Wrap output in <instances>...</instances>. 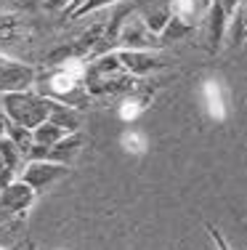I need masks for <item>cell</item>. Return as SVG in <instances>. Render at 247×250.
<instances>
[{
    "label": "cell",
    "instance_id": "1",
    "mask_svg": "<svg viewBox=\"0 0 247 250\" xmlns=\"http://www.w3.org/2000/svg\"><path fill=\"white\" fill-rule=\"evenodd\" d=\"M85 67H88L85 59H67L61 64H54V67L38 69L32 88L40 96L82 112L93 101L85 91Z\"/></svg>",
    "mask_w": 247,
    "mask_h": 250
},
{
    "label": "cell",
    "instance_id": "2",
    "mask_svg": "<svg viewBox=\"0 0 247 250\" xmlns=\"http://www.w3.org/2000/svg\"><path fill=\"white\" fill-rule=\"evenodd\" d=\"M0 112H3L11 123L24 125V128L35 130L38 125H43L45 120H48L51 99L40 96L35 88H29V91H16V93H5V96H0Z\"/></svg>",
    "mask_w": 247,
    "mask_h": 250
},
{
    "label": "cell",
    "instance_id": "3",
    "mask_svg": "<svg viewBox=\"0 0 247 250\" xmlns=\"http://www.w3.org/2000/svg\"><path fill=\"white\" fill-rule=\"evenodd\" d=\"M162 45V38L146 27V21L131 5L117 29V51H160Z\"/></svg>",
    "mask_w": 247,
    "mask_h": 250
},
{
    "label": "cell",
    "instance_id": "4",
    "mask_svg": "<svg viewBox=\"0 0 247 250\" xmlns=\"http://www.w3.org/2000/svg\"><path fill=\"white\" fill-rule=\"evenodd\" d=\"M35 40V29L27 14L21 11H3L0 14V53L14 56L16 51L29 48Z\"/></svg>",
    "mask_w": 247,
    "mask_h": 250
},
{
    "label": "cell",
    "instance_id": "5",
    "mask_svg": "<svg viewBox=\"0 0 247 250\" xmlns=\"http://www.w3.org/2000/svg\"><path fill=\"white\" fill-rule=\"evenodd\" d=\"M38 77V67L24 62V59L0 53V96L16 91H29Z\"/></svg>",
    "mask_w": 247,
    "mask_h": 250
},
{
    "label": "cell",
    "instance_id": "6",
    "mask_svg": "<svg viewBox=\"0 0 247 250\" xmlns=\"http://www.w3.org/2000/svg\"><path fill=\"white\" fill-rule=\"evenodd\" d=\"M67 173H69V165H58V163H51V160H32V163H24L19 178L27 187H32L35 194H43L45 189L64 181Z\"/></svg>",
    "mask_w": 247,
    "mask_h": 250
},
{
    "label": "cell",
    "instance_id": "7",
    "mask_svg": "<svg viewBox=\"0 0 247 250\" xmlns=\"http://www.w3.org/2000/svg\"><path fill=\"white\" fill-rule=\"evenodd\" d=\"M35 200H38V194L32 192V187H27L21 178H16L11 187H5L0 192V216H11V218L24 216Z\"/></svg>",
    "mask_w": 247,
    "mask_h": 250
},
{
    "label": "cell",
    "instance_id": "8",
    "mask_svg": "<svg viewBox=\"0 0 247 250\" xmlns=\"http://www.w3.org/2000/svg\"><path fill=\"white\" fill-rule=\"evenodd\" d=\"M117 59H120V67L138 80H146L149 75L160 72L165 67L157 51H117Z\"/></svg>",
    "mask_w": 247,
    "mask_h": 250
},
{
    "label": "cell",
    "instance_id": "9",
    "mask_svg": "<svg viewBox=\"0 0 247 250\" xmlns=\"http://www.w3.org/2000/svg\"><path fill=\"white\" fill-rule=\"evenodd\" d=\"M131 5L154 35H162V29L168 27L170 16H173L170 0H131Z\"/></svg>",
    "mask_w": 247,
    "mask_h": 250
},
{
    "label": "cell",
    "instance_id": "10",
    "mask_svg": "<svg viewBox=\"0 0 247 250\" xmlns=\"http://www.w3.org/2000/svg\"><path fill=\"white\" fill-rule=\"evenodd\" d=\"M226 27H228V16L223 14V8L218 3L210 5L208 16H205V21L199 24V29L205 32V40H208V51L210 53H218L223 40H226Z\"/></svg>",
    "mask_w": 247,
    "mask_h": 250
},
{
    "label": "cell",
    "instance_id": "11",
    "mask_svg": "<svg viewBox=\"0 0 247 250\" xmlns=\"http://www.w3.org/2000/svg\"><path fill=\"white\" fill-rule=\"evenodd\" d=\"M213 0H170L173 8V19L184 21L189 29H199V24L205 21Z\"/></svg>",
    "mask_w": 247,
    "mask_h": 250
},
{
    "label": "cell",
    "instance_id": "12",
    "mask_svg": "<svg viewBox=\"0 0 247 250\" xmlns=\"http://www.w3.org/2000/svg\"><path fill=\"white\" fill-rule=\"evenodd\" d=\"M82 149H85V136H82V130H80V133H67L58 144H54L48 149V157H45V160L58 163V165H72L75 160L80 157Z\"/></svg>",
    "mask_w": 247,
    "mask_h": 250
},
{
    "label": "cell",
    "instance_id": "13",
    "mask_svg": "<svg viewBox=\"0 0 247 250\" xmlns=\"http://www.w3.org/2000/svg\"><path fill=\"white\" fill-rule=\"evenodd\" d=\"M48 123L58 125L64 133H80V130H82V115H80V109L67 106V104H58V101H51Z\"/></svg>",
    "mask_w": 247,
    "mask_h": 250
},
{
    "label": "cell",
    "instance_id": "14",
    "mask_svg": "<svg viewBox=\"0 0 247 250\" xmlns=\"http://www.w3.org/2000/svg\"><path fill=\"white\" fill-rule=\"evenodd\" d=\"M202 93H205V104H208L210 117L213 120H223L228 106H226V96H223V88L218 85V80H208L202 85Z\"/></svg>",
    "mask_w": 247,
    "mask_h": 250
},
{
    "label": "cell",
    "instance_id": "15",
    "mask_svg": "<svg viewBox=\"0 0 247 250\" xmlns=\"http://www.w3.org/2000/svg\"><path fill=\"white\" fill-rule=\"evenodd\" d=\"M5 139H8L11 144H14L16 149L21 152V157H24V163H27L29 152H32V146H35L32 130L24 128V125H16V123H11V120H8V125H5Z\"/></svg>",
    "mask_w": 247,
    "mask_h": 250
},
{
    "label": "cell",
    "instance_id": "16",
    "mask_svg": "<svg viewBox=\"0 0 247 250\" xmlns=\"http://www.w3.org/2000/svg\"><path fill=\"white\" fill-rule=\"evenodd\" d=\"M64 130L58 128V125H54V123H48L45 120L43 125H38V128L32 130V139H35V144L38 146H45V149H51L54 144H58V141L64 139Z\"/></svg>",
    "mask_w": 247,
    "mask_h": 250
},
{
    "label": "cell",
    "instance_id": "17",
    "mask_svg": "<svg viewBox=\"0 0 247 250\" xmlns=\"http://www.w3.org/2000/svg\"><path fill=\"white\" fill-rule=\"evenodd\" d=\"M0 160H3V165H5V168L16 170V173L21 176V168H24V157H21V152L16 149V146L11 144L8 139H3V141H0Z\"/></svg>",
    "mask_w": 247,
    "mask_h": 250
},
{
    "label": "cell",
    "instance_id": "18",
    "mask_svg": "<svg viewBox=\"0 0 247 250\" xmlns=\"http://www.w3.org/2000/svg\"><path fill=\"white\" fill-rule=\"evenodd\" d=\"M194 32V29H189L184 24V21H178V19H173L170 16V21H168V27L162 29V43H175V40H184V38H189V35Z\"/></svg>",
    "mask_w": 247,
    "mask_h": 250
},
{
    "label": "cell",
    "instance_id": "19",
    "mask_svg": "<svg viewBox=\"0 0 247 250\" xmlns=\"http://www.w3.org/2000/svg\"><path fill=\"white\" fill-rule=\"evenodd\" d=\"M122 146H125V152H131V154H144L146 139L138 133V130H131V133L122 136Z\"/></svg>",
    "mask_w": 247,
    "mask_h": 250
},
{
    "label": "cell",
    "instance_id": "20",
    "mask_svg": "<svg viewBox=\"0 0 247 250\" xmlns=\"http://www.w3.org/2000/svg\"><path fill=\"white\" fill-rule=\"evenodd\" d=\"M213 3H218L221 8H223V14H226L228 19H231V16L237 14V8H239V5L245 3V0H213Z\"/></svg>",
    "mask_w": 247,
    "mask_h": 250
},
{
    "label": "cell",
    "instance_id": "21",
    "mask_svg": "<svg viewBox=\"0 0 247 250\" xmlns=\"http://www.w3.org/2000/svg\"><path fill=\"white\" fill-rule=\"evenodd\" d=\"M45 11H67L72 0H38Z\"/></svg>",
    "mask_w": 247,
    "mask_h": 250
},
{
    "label": "cell",
    "instance_id": "22",
    "mask_svg": "<svg viewBox=\"0 0 247 250\" xmlns=\"http://www.w3.org/2000/svg\"><path fill=\"white\" fill-rule=\"evenodd\" d=\"M5 125H8V117H5L3 112H0V141L5 139Z\"/></svg>",
    "mask_w": 247,
    "mask_h": 250
},
{
    "label": "cell",
    "instance_id": "23",
    "mask_svg": "<svg viewBox=\"0 0 247 250\" xmlns=\"http://www.w3.org/2000/svg\"><path fill=\"white\" fill-rule=\"evenodd\" d=\"M3 170H5V165H3V160H0V173H3Z\"/></svg>",
    "mask_w": 247,
    "mask_h": 250
},
{
    "label": "cell",
    "instance_id": "24",
    "mask_svg": "<svg viewBox=\"0 0 247 250\" xmlns=\"http://www.w3.org/2000/svg\"><path fill=\"white\" fill-rule=\"evenodd\" d=\"M0 250H5V248H0Z\"/></svg>",
    "mask_w": 247,
    "mask_h": 250
},
{
    "label": "cell",
    "instance_id": "25",
    "mask_svg": "<svg viewBox=\"0 0 247 250\" xmlns=\"http://www.w3.org/2000/svg\"><path fill=\"white\" fill-rule=\"evenodd\" d=\"M27 250H32V248H27Z\"/></svg>",
    "mask_w": 247,
    "mask_h": 250
}]
</instances>
